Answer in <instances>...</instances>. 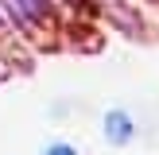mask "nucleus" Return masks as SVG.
I'll return each instance as SVG.
<instances>
[{
  "label": "nucleus",
  "mask_w": 159,
  "mask_h": 155,
  "mask_svg": "<svg viewBox=\"0 0 159 155\" xmlns=\"http://www.w3.org/2000/svg\"><path fill=\"white\" fill-rule=\"evenodd\" d=\"M132 136H136L132 116L124 113V108H113V113L105 116V140H109L113 147H124V144H132Z\"/></svg>",
  "instance_id": "nucleus-1"
},
{
  "label": "nucleus",
  "mask_w": 159,
  "mask_h": 155,
  "mask_svg": "<svg viewBox=\"0 0 159 155\" xmlns=\"http://www.w3.org/2000/svg\"><path fill=\"white\" fill-rule=\"evenodd\" d=\"M43 155H78V147H74V144H51Z\"/></svg>",
  "instance_id": "nucleus-2"
}]
</instances>
